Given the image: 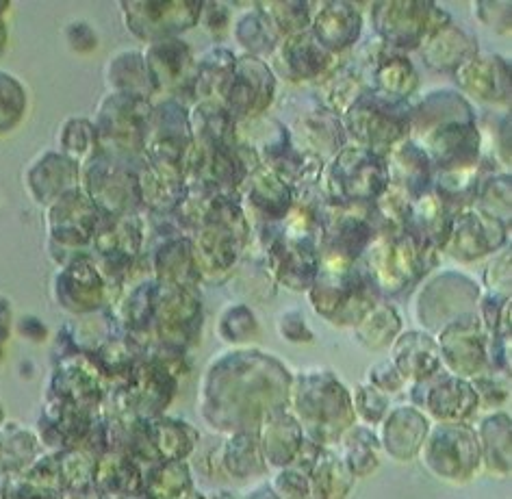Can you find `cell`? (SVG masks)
Returning a JSON list of instances; mask_svg holds the SVG:
<instances>
[{"label":"cell","mask_w":512,"mask_h":499,"mask_svg":"<svg viewBox=\"0 0 512 499\" xmlns=\"http://www.w3.org/2000/svg\"><path fill=\"white\" fill-rule=\"evenodd\" d=\"M408 137L424 150L437 174L476 168L482 161V131L476 111L454 89H434L411 105Z\"/></svg>","instance_id":"cell-1"},{"label":"cell","mask_w":512,"mask_h":499,"mask_svg":"<svg viewBox=\"0 0 512 499\" xmlns=\"http://www.w3.org/2000/svg\"><path fill=\"white\" fill-rule=\"evenodd\" d=\"M376 283L356 261H341L319 254L317 276L311 285V304L332 324H356L376 298Z\"/></svg>","instance_id":"cell-2"},{"label":"cell","mask_w":512,"mask_h":499,"mask_svg":"<svg viewBox=\"0 0 512 499\" xmlns=\"http://www.w3.org/2000/svg\"><path fill=\"white\" fill-rule=\"evenodd\" d=\"M389 187L387 161L356 144L343 146L319 176V194L328 204H374Z\"/></svg>","instance_id":"cell-3"},{"label":"cell","mask_w":512,"mask_h":499,"mask_svg":"<svg viewBox=\"0 0 512 499\" xmlns=\"http://www.w3.org/2000/svg\"><path fill=\"white\" fill-rule=\"evenodd\" d=\"M439 250L428 246L406 228L382 230L369 241L365 254V270L378 291L398 293L428 272V259Z\"/></svg>","instance_id":"cell-4"},{"label":"cell","mask_w":512,"mask_h":499,"mask_svg":"<svg viewBox=\"0 0 512 499\" xmlns=\"http://www.w3.org/2000/svg\"><path fill=\"white\" fill-rule=\"evenodd\" d=\"M345 137L376 155L387 152L411 135V105L408 100L365 92L341 115Z\"/></svg>","instance_id":"cell-5"},{"label":"cell","mask_w":512,"mask_h":499,"mask_svg":"<svg viewBox=\"0 0 512 499\" xmlns=\"http://www.w3.org/2000/svg\"><path fill=\"white\" fill-rule=\"evenodd\" d=\"M291 404H293L291 415L296 417L302 432H306V439H311L319 445L339 441V432L332 428L330 419L326 415V413H332L328 411V406L335 408V411L354 413L350 393L345 391L339 378L335 374H330L328 369L304 371V374H300L296 380H293Z\"/></svg>","instance_id":"cell-6"},{"label":"cell","mask_w":512,"mask_h":499,"mask_svg":"<svg viewBox=\"0 0 512 499\" xmlns=\"http://www.w3.org/2000/svg\"><path fill=\"white\" fill-rule=\"evenodd\" d=\"M150 115V100L118 92L109 94L102 100L98 120L94 122L102 155H109L113 159H133L144 155V139Z\"/></svg>","instance_id":"cell-7"},{"label":"cell","mask_w":512,"mask_h":499,"mask_svg":"<svg viewBox=\"0 0 512 499\" xmlns=\"http://www.w3.org/2000/svg\"><path fill=\"white\" fill-rule=\"evenodd\" d=\"M287 122L283 126L293 144L317 159L335 157L345 146V131L341 115L328 109L317 94H302L289 98Z\"/></svg>","instance_id":"cell-8"},{"label":"cell","mask_w":512,"mask_h":499,"mask_svg":"<svg viewBox=\"0 0 512 499\" xmlns=\"http://www.w3.org/2000/svg\"><path fill=\"white\" fill-rule=\"evenodd\" d=\"M419 452L434 476L456 484L476 476L482 458L476 432L452 421H443L434 430H428Z\"/></svg>","instance_id":"cell-9"},{"label":"cell","mask_w":512,"mask_h":499,"mask_svg":"<svg viewBox=\"0 0 512 499\" xmlns=\"http://www.w3.org/2000/svg\"><path fill=\"white\" fill-rule=\"evenodd\" d=\"M352 63L365 92L406 100L419 85L413 61L402 50L382 42L380 37H371L363 48H358Z\"/></svg>","instance_id":"cell-10"},{"label":"cell","mask_w":512,"mask_h":499,"mask_svg":"<svg viewBox=\"0 0 512 499\" xmlns=\"http://www.w3.org/2000/svg\"><path fill=\"white\" fill-rule=\"evenodd\" d=\"M83 172L85 187L81 189L96 209L111 217L133 215V209L142 202L139 176L126 170L118 159L96 152V157H87Z\"/></svg>","instance_id":"cell-11"},{"label":"cell","mask_w":512,"mask_h":499,"mask_svg":"<svg viewBox=\"0 0 512 499\" xmlns=\"http://www.w3.org/2000/svg\"><path fill=\"white\" fill-rule=\"evenodd\" d=\"M371 9L376 37L402 53L419 48L432 31L452 22L450 14L432 3H376Z\"/></svg>","instance_id":"cell-12"},{"label":"cell","mask_w":512,"mask_h":499,"mask_svg":"<svg viewBox=\"0 0 512 499\" xmlns=\"http://www.w3.org/2000/svg\"><path fill=\"white\" fill-rule=\"evenodd\" d=\"M276 98V76L263 59L250 55L237 57L233 79L226 89L224 107L233 120L248 122L261 118Z\"/></svg>","instance_id":"cell-13"},{"label":"cell","mask_w":512,"mask_h":499,"mask_svg":"<svg viewBox=\"0 0 512 499\" xmlns=\"http://www.w3.org/2000/svg\"><path fill=\"white\" fill-rule=\"evenodd\" d=\"M120 9L126 29L139 40L155 44L196 27L202 3H122Z\"/></svg>","instance_id":"cell-14"},{"label":"cell","mask_w":512,"mask_h":499,"mask_svg":"<svg viewBox=\"0 0 512 499\" xmlns=\"http://www.w3.org/2000/svg\"><path fill=\"white\" fill-rule=\"evenodd\" d=\"M337 57L319 44L311 31H302L298 35H289L280 40L274 53L270 55V70L274 76H280L287 83H306L319 81L335 66Z\"/></svg>","instance_id":"cell-15"},{"label":"cell","mask_w":512,"mask_h":499,"mask_svg":"<svg viewBox=\"0 0 512 499\" xmlns=\"http://www.w3.org/2000/svg\"><path fill=\"white\" fill-rule=\"evenodd\" d=\"M506 239L508 226L471 207L454 215L443 250L458 261H476L504 248Z\"/></svg>","instance_id":"cell-16"},{"label":"cell","mask_w":512,"mask_h":499,"mask_svg":"<svg viewBox=\"0 0 512 499\" xmlns=\"http://www.w3.org/2000/svg\"><path fill=\"white\" fill-rule=\"evenodd\" d=\"M437 345L441 361H445L456 376L473 378L486 367V339L476 315H460L443 326Z\"/></svg>","instance_id":"cell-17"},{"label":"cell","mask_w":512,"mask_h":499,"mask_svg":"<svg viewBox=\"0 0 512 499\" xmlns=\"http://www.w3.org/2000/svg\"><path fill=\"white\" fill-rule=\"evenodd\" d=\"M144 59L157 89H168L176 96V102H185V94L194 98L196 57L183 40L172 37L150 44Z\"/></svg>","instance_id":"cell-18"},{"label":"cell","mask_w":512,"mask_h":499,"mask_svg":"<svg viewBox=\"0 0 512 499\" xmlns=\"http://www.w3.org/2000/svg\"><path fill=\"white\" fill-rule=\"evenodd\" d=\"M417 389H424L421 398H415V402L426 408V411L443 421H452V424H460L463 419H469L478 411V395L473 391L471 382L465 378H458L452 374H434L428 380L415 382Z\"/></svg>","instance_id":"cell-19"},{"label":"cell","mask_w":512,"mask_h":499,"mask_svg":"<svg viewBox=\"0 0 512 499\" xmlns=\"http://www.w3.org/2000/svg\"><path fill=\"white\" fill-rule=\"evenodd\" d=\"M241 189L243 200H246L241 204V209L246 213L248 222H252L254 217L259 220L254 224L265 226L285 220V215L291 211L293 202H296V191H293V187L272 170L263 168V165L246 178Z\"/></svg>","instance_id":"cell-20"},{"label":"cell","mask_w":512,"mask_h":499,"mask_svg":"<svg viewBox=\"0 0 512 499\" xmlns=\"http://www.w3.org/2000/svg\"><path fill=\"white\" fill-rule=\"evenodd\" d=\"M48 224L50 235L57 243H87L98 233L100 215L94 202L76 185L55 202H50Z\"/></svg>","instance_id":"cell-21"},{"label":"cell","mask_w":512,"mask_h":499,"mask_svg":"<svg viewBox=\"0 0 512 499\" xmlns=\"http://www.w3.org/2000/svg\"><path fill=\"white\" fill-rule=\"evenodd\" d=\"M456 83L484 105L506 107L510 100V66L499 55L476 53L456 70Z\"/></svg>","instance_id":"cell-22"},{"label":"cell","mask_w":512,"mask_h":499,"mask_svg":"<svg viewBox=\"0 0 512 499\" xmlns=\"http://www.w3.org/2000/svg\"><path fill=\"white\" fill-rule=\"evenodd\" d=\"M311 33L330 55L350 50L363 31V16L352 3H313Z\"/></svg>","instance_id":"cell-23"},{"label":"cell","mask_w":512,"mask_h":499,"mask_svg":"<svg viewBox=\"0 0 512 499\" xmlns=\"http://www.w3.org/2000/svg\"><path fill=\"white\" fill-rule=\"evenodd\" d=\"M79 161H74L61 152L48 150L37 157L27 170V183L35 202H55L66 191L76 187L79 181Z\"/></svg>","instance_id":"cell-24"},{"label":"cell","mask_w":512,"mask_h":499,"mask_svg":"<svg viewBox=\"0 0 512 499\" xmlns=\"http://www.w3.org/2000/svg\"><path fill=\"white\" fill-rule=\"evenodd\" d=\"M426 66L434 72L458 70L465 61L478 53V40L460 24L447 22L432 31L419 46Z\"/></svg>","instance_id":"cell-25"},{"label":"cell","mask_w":512,"mask_h":499,"mask_svg":"<svg viewBox=\"0 0 512 499\" xmlns=\"http://www.w3.org/2000/svg\"><path fill=\"white\" fill-rule=\"evenodd\" d=\"M428 421L413 406H398L382 417L378 443L395 460H411L426 441Z\"/></svg>","instance_id":"cell-26"},{"label":"cell","mask_w":512,"mask_h":499,"mask_svg":"<svg viewBox=\"0 0 512 499\" xmlns=\"http://www.w3.org/2000/svg\"><path fill=\"white\" fill-rule=\"evenodd\" d=\"M387 172H389V185L402 189L408 198H417L432 189V165L411 137L404 142L395 144L387 155Z\"/></svg>","instance_id":"cell-27"},{"label":"cell","mask_w":512,"mask_h":499,"mask_svg":"<svg viewBox=\"0 0 512 499\" xmlns=\"http://www.w3.org/2000/svg\"><path fill=\"white\" fill-rule=\"evenodd\" d=\"M261 456L265 465L283 467L293 463L304 443V432L285 406L276 408L261 424Z\"/></svg>","instance_id":"cell-28"},{"label":"cell","mask_w":512,"mask_h":499,"mask_svg":"<svg viewBox=\"0 0 512 499\" xmlns=\"http://www.w3.org/2000/svg\"><path fill=\"white\" fill-rule=\"evenodd\" d=\"M391 363L404 380H428L441 371L439 345L424 332H406L395 343Z\"/></svg>","instance_id":"cell-29"},{"label":"cell","mask_w":512,"mask_h":499,"mask_svg":"<svg viewBox=\"0 0 512 499\" xmlns=\"http://www.w3.org/2000/svg\"><path fill=\"white\" fill-rule=\"evenodd\" d=\"M454 215L456 213L434 194V189H428L426 194L417 196L411 202L406 230L413 233L417 239L428 243V246L443 250L447 235H450Z\"/></svg>","instance_id":"cell-30"},{"label":"cell","mask_w":512,"mask_h":499,"mask_svg":"<svg viewBox=\"0 0 512 499\" xmlns=\"http://www.w3.org/2000/svg\"><path fill=\"white\" fill-rule=\"evenodd\" d=\"M237 57L233 50L224 46H215L209 53H204L200 59H196V72H194V102L213 100L222 102L226 89L233 79Z\"/></svg>","instance_id":"cell-31"},{"label":"cell","mask_w":512,"mask_h":499,"mask_svg":"<svg viewBox=\"0 0 512 499\" xmlns=\"http://www.w3.org/2000/svg\"><path fill=\"white\" fill-rule=\"evenodd\" d=\"M107 83L113 87V92L128 94L150 100V96L157 92L152 76L148 72L144 53L137 50H124V53L115 55L107 63Z\"/></svg>","instance_id":"cell-32"},{"label":"cell","mask_w":512,"mask_h":499,"mask_svg":"<svg viewBox=\"0 0 512 499\" xmlns=\"http://www.w3.org/2000/svg\"><path fill=\"white\" fill-rule=\"evenodd\" d=\"M233 35L237 44L246 50V55L256 59H261L265 55L270 57L276 50V46L280 44V40H283L272 24L270 16L265 14L261 3L252 5L250 11H246V14H241L235 20Z\"/></svg>","instance_id":"cell-33"},{"label":"cell","mask_w":512,"mask_h":499,"mask_svg":"<svg viewBox=\"0 0 512 499\" xmlns=\"http://www.w3.org/2000/svg\"><path fill=\"white\" fill-rule=\"evenodd\" d=\"M510 419L506 413H493L480 419L478 426V443L484 456V463L497 476L510 473Z\"/></svg>","instance_id":"cell-34"},{"label":"cell","mask_w":512,"mask_h":499,"mask_svg":"<svg viewBox=\"0 0 512 499\" xmlns=\"http://www.w3.org/2000/svg\"><path fill=\"white\" fill-rule=\"evenodd\" d=\"M341 450L345 465L352 476H367L378 467V437L367 426H350L341 437Z\"/></svg>","instance_id":"cell-35"},{"label":"cell","mask_w":512,"mask_h":499,"mask_svg":"<svg viewBox=\"0 0 512 499\" xmlns=\"http://www.w3.org/2000/svg\"><path fill=\"white\" fill-rule=\"evenodd\" d=\"M476 211L493 217L499 224L508 226L510 224V176L508 172H499L486 176L478 187L476 200Z\"/></svg>","instance_id":"cell-36"},{"label":"cell","mask_w":512,"mask_h":499,"mask_svg":"<svg viewBox=\"0 0 512 499\" xmlns=\"http://www.w3.org/2000/svg\"><path fill=\"white\" fill-rule=\"evenodd\" d=\"M263 456L250 432H235L224 445V467L235 478L254 476L263 471Z\"/></svg>","instance_id":"cell-37"},{"label":"cell","mask_w":512,"mask_h":499,"mask_svg":"<svg viewBox=\"0 0 512 499\" xmlns=\"http://www.w3.org/2000/svg\"><path fill=\"white\" fill-rule=\"evenodd\" d=\"M400 326L402 319L398 311H395V306L382 304L363 317L361 326H358V341L365 343V348L369 350L387 348L393 337L400 332Z\"/></svg>","instance_id":"cell-38"},{"label":"cell","mask_w":512,"mask_h":499,"mask_svg":"<svg viewBox=\"0 0 512 499\" xmlns=\"http://www.w3.org/2000/svg\"><path fill=\"white\" fill-rule=\"evenodd\" d=\"M59 144L61 155L74 161L92 157L98 146L94 122H89L87 118H68L59 131Z\"/></svg>","instance_id":"cell-39"},{"label":"cell","mask_w":512,"mask_h":499,"mask_svg":"<svg viewBox=\"0 0 512 499\" xmlns=\"http://www.w3.org/2000/svg\"><path fill=\"white\" fill-rule=\"evenodd\" d=\"M280 37L309 31L313 3H261Z\"/></svg>","instance_id":"cell-40"},{"label":"cell","mask_w":512,"mask_h":499,"mask_svg":"<svg viewBox=\"0 0 512 499\" xmlns=\"http://www.w3.org/2000/svg\"><path fill=\"white\" fill-rule=\"evenodd\" d=\"M27 113V92L14 76L0 72V135L9 133Z\"/></svg>","instance_id":"cell-41"},{"label":"cell","mask_w":512,"mask_h":499,"mask_svg":"<svg viewBox=\"0 0 512 499\" xmlns=\"http://www.w3.org/2000/svg\"><path fill=\"white\" fill-rule=\"evenodd\" d=\"M230 330L226 339L228 343H252L256 337H259V322H256V317L252 315V311L248 306L243 304H235V306H226L224 313L220 315V332Z\"/></svg>","instance_id":"cell-42"},{"label":"cell","mask_w":512,"mask_h":499,"mask_svg":"<svg viewBox=\"0 0 512 499\" xmlns=\"http://www.w3.org/2000/svg\"><path fill=\"white\" fill-rule=\"evenodd\" d=\"M508 120L510 118H508L506 111L504 113H486L484 115L486 131L482 135V142H484V139H491V144H493L491 159L502 163L504 172L508 170V165H510V157H508L510 155V139H508L510 124H508Z\"/></svg>","instance_id":"cell-43"},{"label":"cell","mask_w":512,"mask_h":499,"mask_svg":"<svg viewBox=\"0 0 512 499\" xmlns=\"http://www.w3.org/2000/svg\"><path fill=\"white\" fill-rule=\"evenodd\" d=\"M352 408L367 426H374V424H378V421H382L384 415H387L389 398L367 382V385H361L356 389V398L352 400Z\"/></svg>","instance_id":"cell-44"},{"label":"cell","mask_w":512,"mask_h":499,"mask_svg":"<svg viewBox=\"0 0 512 499\" xmlns=\"http://www.w3.org/2000/svg\"><path fill=\"white\" fill-rule=\"evenodd\" d=\"M274 495L278 499H313L309 476L298 467H287L274 478Z\"/></svg>","instance_id":"cell-45"},{"label":"cell","mask_w":512,"mask_h":499,"mask_svg":"<svg viewBox=\"0 0 512 499\" xmlns=\"http://www.w3.org/2000/svg\"><path fill=\"white\" fill-rule=\"evenodd\" d=\"M278 332L280 337L291 343H309L315 339L298 309H287V313L278 317Z\"/></svg>","instance_id":"cell-46"},{"label":"cell","mask_w":512,"mask_h":499,"mask_svg":"<svg viewBox=\"0 0 512 499\" xmlns=\"http://www.w3.org/2000/svg\"><path fill=\"white\" fill-rule=\"evenodd\" d=\"M369 385L380 393H398L404 389L406 380L400 376V371L393 367L391 361H382L374 369H369Z\"/></svg>","instance_id":"cell-47"},{"label":"cell","mask_w":512,"mask_h":499,"mask_svg":"<svg viewBox=\"0 0 512 499\" xmlns=\"http://www.w3.org/2000/svg\"><path fill=\"white\" fill-rule=\"evenodd\" d=\"M471 387H473V391H476L478 398H484V402L502 404L508 398V382H506V378L473 376Z\"/></svg>","instance_id":"cell-48"},{"label":"cell","mask_w":512,"mask_h":499,"mask_svg":"<svg viewBox=\"0 0 512 499\" xmlns=\"http://www.w3.org/2000/svg\"><path fill=\"white\" fill-rule=\"evenodd\" d=\"M198 22H202L209 33L224 35L222 31H226L230 27L233 18H230L228 5H224V3H202Z\"/></svg>","instance_id":"cell-49"},{"label":"cell","mask_w":512,"mask_h":499,"mask_svg":"<svg viewBox=\"0 0 512 499\" xmlns=\"http://www.w3.org/2000/svg\"><path fill=\"white\" fill-rule=\"evenodd\" d=\"M66 40L74 53H92L98 46V37L92 27H87L85 22H72L66 27Z\"/></svg>","instance_id":"cell-50"},{"label":"cell","mask_w":512,"mask_h":499,"mask_svg":"<svg viewBox=\"0 0 512 499\" xmlns=\"http://www.w3.org/2000/svg\"><path fill=\"white\" fill-rule=\"evenodd\" d=\"M486 274H495V278H489V287L491 293H497V296L508 298V289H510V252L504 250L499 257L493 259L489 265V272Z\"/></svg>","instance_id":"cell-51"},{"label":"cell","mask_w":512,"mask_h":499,"mask_svg":"<svg viewBox=\"0 0 512 499\" xmlns=\"http://www.w3.org/2000/svg\"><path fill=\"white\" fill-rule=\"evenodd\" d=\"M478 5L482 11L473 9V7L471 9H473V14H478L476 18L484 24L486 29H493L499 35H506L510 31V14H502V16L497 14L504 3H478ZM508 11H512V9H508Z\"/></svg>","instance_id":"cell-52"},{"label":"cell","mask_w":512,"mask_h":499,"mask_svg":"<svg viewBox=\"0 0 512 499\" xmlns=\"http://www.w3.org/2000/svg\"><path fill=\"white\" fill-rule=\"evenodd\" d=\"M5 40H7V29H5V24H3V20H0V48L5 46Z\"/></svg>","instance_id":"cell-53"}]
</instances>
